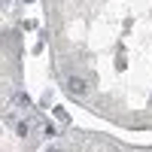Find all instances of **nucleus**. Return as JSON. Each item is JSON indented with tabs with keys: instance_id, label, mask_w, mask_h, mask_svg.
<instances>
[{
	"instance_id": "1",
	"label": "nucleus",
	"mask_w": 152,
	"mask_h": 152,
	"mask_svg": "<svg viewBox=\"0 0 152 152\" xmlns=\"http://www.w3.org/2000/svg\"><path fill=\"white\" fill-rule=\"evenodd\" d=\"M64 85H67V91H73V94H85V91H88V82L82 79V76H76V73L67 76Z\"/></svg>"
},
{
	"instance_id": "2",
	"label": "nucleus",
	"mask_w": 152,
	"mask_h": 152,
	"mask_svg": "<svg viewBox=\"0 0 152 152\" xmlns=\"http://www.w3.org/2000/svg\"><path fill=\"white\" fill-rule=\"evenodd\" d=\"M15 134H18V137H28V122H18V125H15Z\"/></svg>"
},
{
	"instance_id": "3",
	"label": "nucleus",
	"mask_w": 152,
	"mask_h": 152,
	"mask_svg": "<svg viewBox=\"0 0 152 152\" xmlns=\"http://www.w3.org/2000/svg\"><path fill=\"white\" fill-rule=\"evenodd\" d=\"M55 116H58L61 122H67V113H64V107H55Z\"/></svg>"
},
{
	"instance_id": "4",
	"label": "nucleus",
	"mask_w": 152,
	"mask_h": 152,
	"mask_svg": "<svg viewBox=\"0 0 152 152\" xmlns=\"http://www.w3.org/2000/svg\"><path fill=\"white\" fill-rule=\"evenodd\" d=\"M49 152H61V149H58V146H52V149H49Z\"/></svg>"
},
{
	"instance_id": "5",
	"label": "nucleus",
	"mask_w": 152,
	"mask_h": 152,
	"mask_svg": "<svg viewBox=\"0 0 152 152\" xmlns=\"http://www.w3.org/2000/svg\"><path fill=\"white\" fill-rule=\"evenodd\" d=\"M6 3H9V0H0V6H6Z\"/></svg>"
},
{
	"instance_id": "6",
	"label": "nucleus",
	"mask_w": 152,
	"mask_h": 152,
	"mask_svg": "<svg viewBox=\"0 0 152 152\" xmlns=\"http://www.w3.org/2000/svg\"><path fill=\"white\" fill-rule=\"evenodd\" d=\"M24 3H34V0H24Z\"/></svg>"
}]
</instances>
